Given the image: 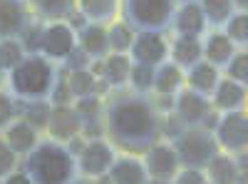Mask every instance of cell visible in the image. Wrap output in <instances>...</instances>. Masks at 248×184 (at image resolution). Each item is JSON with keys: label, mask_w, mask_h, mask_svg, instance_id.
Listing matches in <instances>:
<instances>
[{"label": "cell", "mask_w": 248, "mask_h": 184, "mask_svg": "<svg viewBox=\"0 0 248 184\" xmlns=\"http://www.w3.org/2000/svg\"><path fill=\"white\" fill-rule=\"evenodd\" d=\"M102 122L112 145L137 157L161 139V112L152 92H134L129 87L112 90L105 100Z\"/></svg>", "instance_id": "cell-1"}, {"label": "cell", "mask_w": 248, "mask_h": 184, "mask_svg": "<svg viewBox=\"0 0 248 184\" xmlns=\"http://www.w3.org/2000/svg\"><path fill=\"white\" fill-rule=\"evenodd\" d=\"M23 169L32 179V184H70L77 172V157L67 150V145L55 139H40L35 150L23 159Z\"/></svg>", "instance_id": "cell-2"}, {"label": "cell", "mask_w": 248, "mask_h": 184, "mask_svg": "<svg viewBox=\"0 0 248 184\" xmlns=\"http://www.w3.org/2000/svg\"><path fill=\"white\" fill-rule=\"evenodd\" d=\"M8 90L20 102H50L52 87L57 83V65L43 55H25L5 75Z\"/></svg>", "instance_id": "cell-3"}, {"label": "cell", "mask_w": 248, "mask_h": 184, "mask_svg": "<svg viewBox=\"0 0 248 184\" xmlns=\"http://www.w3.org/2000/svg\"><path fill=\"white\" fill-rule=\"evenodd\" d=\"M176 5V0H119V15L134 33L167 35Z\"/></svg>", "instance_id": "cell-4"}, {"label": "cell", "mask_w": 248, "mask_h": 184, "mask_svg": "<svg viewBox=\"0 0 248 184\" xmlns=\"http://www.w3.org/2000/svg\"><path fill=\"white\" fill-rule=\"evenodd\" d=\"M171 147L176 152L179 167H191V169H203L209 165V159L221 152L216 145L214 132H209L206 127L196 125V127H184L179 132V137L171 139Z\"/></svg>", "instance_id": "cell-5"}, {"label": "cell", "mask_w": 248, "mask_h": 184, "mask_svg": "<svg viewBox=\"0 0 248 184\" xmlns=\"http://www.w3.org/2000/svg\"><path fill=\"white\" fill-rule=\"evenodd\" d=\"M214 137H216V145H218L221 152H229V154L246 152V145H248V117H246V110L221 112L218 122H216V130H214Z\"/></svg>", "instance_id": "cell-6"}, {"label": "cell", "mask_w": 248, "mask_h": 184, "mask_svg": "<svg viewBox=\"0 0 248 184\" xmlns=\"http://www.w3.org/2000/svg\"><path fill=\"white\" fill-rule=\"evenodd\" d=\"M77 48V33L65 23H45L43 28V40H40V55L47 57L55 65H65V60L72 55Z\"/></svg>", "instance_id": "cell-7"}, {"label": "cell", "mask_w": 248, "mask_h": 184, "mask_svg": "<svg viewBox=\"0 0 248 184\" xmlns=\"http://www.w3.org/2000/svg\"><path fill=\"white\" fill-rule=\"evenodd\" d=\"M117 159V147L107 139H90L82 152L77 154V172L79 177L97 179L102 174H107L112 162Z\"/></svg>", "instance_id": "cell-8"}, {"label": "cell", "mask_w": 248, "mask_h": 184, "mask_svg": "<svg viewBox=\"0 0 248 184\" xmlns=\"http://www.w3.org/2000/svg\"><path fill=\"white\" fill-rule=\"evenodd\" d=\"M134 65L144 67H159L161 63L169 60V43L164 35L156 33H134L132 48L127 52Z\"/></svg>", "instance_id": "cell-9"}, {"label": "cell", "mask_w": 248, "mask_h": 184, "mask_svg": "<svg viewBox=\"0 0 248 184\" xmlns=\"http://www.w3.org/2000/svg\"><path fill=\"white\" fill-rule=\"evenodd\" d=\"M141 162H144V169H147L149 179L171 182L176 177V172L181 169L179 167V159H176V152L171 147V142H164V139H159L156 145H152L147 152H144L141 154Z\"/></svg>", "instance_id": "cell-10"}, {"label": "cell", "mask_w": 248, "mask_h": 184, "mask_svg": "<svg viewBox=\"0 0 248 184\" xmlns=\"http://www.w3.org/2000/svg\"><path fill=\"white\" fill-rule=\"evenodd\" d=\"M214 107H211V100L203 97L189 87H181L176 95H174V115L181 119L184 127H196L201 125V122L206 119V115H209Z\"/></svg>", "instance_id": "cell-11"}, {"label": "cell", "mask_w": 248, "mask_h": 184, "mask_svg": "<svg viewBox=\"0 0 248 184\" xmlns=\"http://www.w3.org/2000/svg\"><path fill=\"white\" fill-rule=\"evenodd\" d=\"M32 20V10L25 0H0V40L23 37Z\"/></svg>", "instance_id": "cell-12"}, {"label": "cell", "mask_w": 248, "mask_h": 184, "mask_svg": "<svg viewBox=\"0 0 248 184\" xmlns=\"http://www.w3.org/2000/svg\"><path fill=\"white\" fill-rule=\"evenodd\" d=\"M79 127H82V122H79V115L72 105H52L47 127H45L50 139L67 145L70 139H75L79 134Z\"/></svg>", "instance_id": "cell-13"}, {"label": "cell", "mask_w": 248, "mask_h": 184, "mask_svg": "<svg viewBox=\"0 0 248 184\" xmlns=\"http://www.w3.org/2000/svg\"><path fill=\"white\" fill-rule=\"evenodd\" d=\"M201 55L209 65H214L216 70H223L229 65V60L236 55V45L226 37L223 30H211L201 37Z\"/></svg>", "instance_id": "cell-14"}, {"label": "cell", "mask_w": 248, "mask_h": 184, "mask_svg": "<svg viewBox=\"0 0 248 184\" xmlns=\"http://www.w3.org/2000/svg\"><path fill=\"white\" fill-rule=\"evenodd\" d=\"M0 134H3V139L8 142V147H10L20 159H25V157L35 150V145L40 142V130H35L32 125H28L23 117H17L13 125H8Z\"/></svg>", "instance_id": "cell-15"}, {"label": "cell", "mask_w": 248, "mask_h": 184, "mask_svg": "<svg viewBox=\"0 0 248 184\" xmlns=\"http://www.w3.org/2000/svg\"><path fill=\"white\" fill-rule=\"evenodd\" d=\"M171 28L176 35H184V37H203L209 33L199 3H179L174 20H171Z\"/></svg>", "instance_id": "cell-16"}, {"label": "cell", "mask_w": 248, "mask_h": 184, "mask_svg": "<svg viewBox=\"0 0 248 184\" xmlns=\"http://www.w3.org/2000/svg\"><path fill=\"white\" fill-rule=\"evenodd\" d=\"M107 174L112 184H149V174L144 169V162L137 154H117Z\"/></svg>", "instance_id": "cell-17"}, {"label": "cell", "mask_w": 248, "mask_h": 184, "mask_svg": "<svg viewBox=\"0 0 248 184\" xmlns=\"http://www.w3.org/2000/svg\"><path fill=\"white\" fill-rule=\"evenodd\" d=\"M211 100V107L216 112H233V110H246V85L233 83V80L223 77L218 80V85L214 90Z\"/></svg>", "instance_id": "cell-18"}, {"label": "cell", "mask_w": 248, "mask_h": 184, "mask_svg": "<svg viewBox=\"0 0 248 184\" xmlns=\"http://www.w3.org/2000/svg\"><path fill=\"white\" fill-rule=\"evenodd\" d=\"M203 177H206L209 184H238V182H246V177L236 167L233 154H229V152H216L209 159V165L203 167Z\"/></svg>", "instance_id": "cell-19"}, {"label": "cell", "mask_w": 248, "mask_h": 184, "mask_svg": "<svg viewBox=\"0 0 248 184\" xmlns=\"http://www.w3.org/2000/svg\"><path fill=\"white\" fill-rule=\"evenodd\" d=\"M221 80V70H216L214 65H209L206 60H199L196 65H191L189 70H184V85L203 95V97H211L216 85Z\"/></svg>", "instance_id": "cell-20"}, {"label": "cell", "mask_w": 248, "mask_h": 184, "mask_svg": "<svg viewBox=\"0 0 248 184\" xmlns=\"http://www.w3.org/2000/svg\"><path fill=\"white\" fill-rule=\"evenodd\" d=\"M77 45L87 52L90 60H105L109 55V40H107V25L87 23L82 30H77Z\"/></svg>", "instance_id": "cell-21"}, {"label": "cell", "mask_w": 248, "mask_h": 184, "mask_svg": "<svg viewBox=\"0 0 248 184\" xmlns=\"http://www.w3.org/2000/svg\"><path fill=\"white\" fill-rule=\"evenodd\" d=\"M169 60L181 70H189L191 65H196L199 60H203V55H201V37L174 35V40L169 43Z\"/></svg>", "instance_id": "cell-22"}, {"label": "cell", "mask_w": 248, "mask_h": 184, "mask_svg": "<svg viewBox=\"0 0 248 184\" xmlns=\"http://www.w3.org/2000/svg\"><path fill=\"white\" fill-rule=\"evenodd\" d=\"M28 5L32 10V17L40 23H60L75 13L77 0H30Z\"/></svg>", "instance_id": "cell-23"}, {"label": "cell", "mask_w": 248, "mask_h": 184, "mask_svg": "<svg viewBox=\"0 0 248 184\" xmlns=\"http://www.w3.org/2000/svg\"><path fill=\"white\" fill-rule=\"evenodd\" d=\"M77 10L87 23L109 25L119 15V0H77Z\"/></svg>", "instance_id": "cell-24"}, {"label": "cell", "mask_w": 248, "mask_h": 184, "mask_svg": "<svg viewBox=\"0 0 248 184\" xmlns=\"http://www.w3.org/2000/svg\"><path fill=\"white\" fill-rule=\"evenodd\" d=\"M129 72H132V57L127 52H109L105 57V72H102V80H105L112 90L127 87Z\"/></svg>", "instance_id": "cell-25"}, {"label": "cell", "mask_w": 248, "mask_h": 184, "mask_svg": "<svg viewBox=\"0 0 248 184\" xmlns=\"http://www.w3.org/2000/svg\"><path fill=\"white\" fill-rule=\"evenodd\" d=\"M181 87H184V70L176 67L171 60L154 67V85H152L154 95H176Z\"/></svg>", "instance_id": "cell-26"}, {"label": "cell", "mask_w": 248, "mask_h": 184, "mask_svg": "<svg viewBox=\"0 0 248 184\" xmlns=\"http://www.w3.org/2000/svg\"><path fill=\"white\" fill-rule=\"evenodd\" d=\"M199 8L203 13V20H206V28L209 30H221L226 25V20L236 13L231 0H199Z\"/></svg>", "instance_id": "cell-27"}, {"label": "cell", "mask_w": 248, "mask_h": 184, "mask_svg": "<svg viewBox=\"0 0 248 184\" xmlns=\"http://www.w3.org/2000/svg\"><path fill=\"white\" fill-rule=\"evenodd\" d=\"M107 40H109V52H129L132 40H134V30L119 17V20L107 25Z\"/></svg>", "instance_id": "cell-28"}, {"label": "cell", "mask_w": 248, "mask_h": 184, "mask_svg": "<svg viewBox=\"0 0 248 184\" xmlns=\"http://www.w3.org/2000/svg\"><path fill=\"white\" fill-rule=\"evenodd\" d=\"M50 110H52V105L47 100L45 102H20V117H23L28 125H32L35 130H40V132L47 127Z\"/></svg>", "instance_id": "cell-29"}, {"label": "cell", "mask_w": 248, "mask_h": 184, "mask_svg": "<svg viewBox=\"0 0 248 184\" xmlns=\"http://www.w3.org/2000/svg\"><path fill=\"white\" fill-rule=\"evenodd\" d=\"M221 30L236 45V50H246V43H248V15L246 13H233Z\"/></svg>", "instance_id": "cell-30"}, {"label": "cell", "mask_w": 248, "mask_h": 184, "mask_svg": "<svg viewBox=\"0 0 248 184\" xmlns=\"http://www.w3.org/2000/svg\"><path fill=\"white\" fill-rule=\"evenodd\" d=\"M28 52L23 48V43H20V37H8V40H0V70H3L5 75L23 60Z\"/></svg>", "instance_id": "cell-31"}, {"label": "cell", "mask_w": 248, "mask_h": 184, "mask_svg": "<svg viewBox=\"0 0 248 184\" xmlns=\"http://www.w3.org/2000/svg\"><path fill=\"white\" fill-rule=\"evenodd\" d=\"M94 83H97V77L90 70H67V85L75 100L94 95Z\"/></svg>", "instance_id": "cell-32"}, {"label": "cell", "mask_w": 248, "mask_h": 184, "mask_svg": "<svg viewBox=\"0 0 248 184\" xmlns=\"http://www.w3.org/2000/svg\"><path fill=\"white\" fill-rule=\"evenodd\" d=\"M72 107L77 110L79 122H94V119H102V112H105V102H102L97 95H90V97L75 100Z\"/></svg>", "instance_id": "cell-33"}, {"label": "cell", "mask_w": 248, "mask_h": 184, "mask_svg": "<svg viewBox=\"0 0 248 184\" xmlns=\"http://www.w3.org/2000/svg\"><path fill=\"white\" fill-rule=\"evenodd\" d=\"M221 75L233 80V83L246 85V80H248V55H246V50H236V55L229 60V65L221 70Z\"/></svg>", "instance_id": "cell-34"}, {"label": "cell", "mask_w": 248, "mask_h": 184, "mask_svg": "<svg viewBox=\"0 0 248 184\" xmlns=\"http://www.w3.org/2000/svg\"><path fill=\"white\" fill-rule=\"evenodd\" d=\"M20 117V100L10 95V90L0 87V132Z\"/></svg>", "instance_id": "cell-35"}, {"label": "cell", "mask_w": 248, "mask_h": 184, "mask_svg": "<svg viewBox=\"0 0 248 184\" xmlns=\"http://www.w3.org/2000/svg\"><path fill=\"white\" fill-rule=\"evenodd\" d=\"M127 85H129V90H134V92H152V85H154V67H144V65H134V63H132V72H129Z\"/></svg>", "instance_id": "cell-36"}, {"label": "cell", "mask_w": 248, "mask_h": 184, "mask_svg": "<svg viewBox=\"0 0 248 184\" xmlns=\"http://www.w3.org/2000/svg\"><path fill=\"white\" fill-rule=\"evenodd\" d=\"M43 28H45V23H40V20H32V23L28 25V30L23 33V37H20V43H23V48H25L28 55H37V52H40Z\"/></svg>", "instance_id": "cell-37"}, {"label": "cell", "mask_w": 248, "mask_h": 184, "mask_svg": "<svg viewBox=\"0 0 248 184\" xmlns=\"http://www.w3.org/2000/svg\"><path fill=\"white\" fill-rule=\"evenodd\" d=\"M17 162H20V157L8 147V142L3 139V134H0V179H5L8 174H13L17 169Z\"/></svg>", "instance_id": "cell-38"}, {"label": "cell", "mask_w": 248, "mask_h": 184, "mask_svg": "<svg viewBox=\"0 0 248 184\" xmlns=\"http://www.w3.org/2000/svg\"><path fill=\"white\" fill-rule=\"evenodd\" d=\"M184 130L181 119L174 112H164L161 115V139L164 142H171L174 137H179V132Z\"/></svg>", "instance_id": "cell-39"}, {"label": "cell", "mask_w": 248, "mask_h": 184, "mask_svg": "<svg viewBox=\"0 0 248 184\" xmlns=\"http://www.w3.org/2000/svg\"><path fill=\"white\" fill-rule=\"evenodd\" d=\"M203 182H206L203 169H191V167H181L171 179V184H203Z\"/></svg>", "instance_id": "cell-40"}, {"label": "cell", "mask_w": 248, "mask_h": 184, "mask_svg": "<svg viewBox=\"0 0 248 184\" xmlns=\"http://www.w3.org/2000/svg\"><path fill=\"white\" fill-rule=\"evenodd\" d=\"M90 63H92V60L87 57V52L77 45V48L72 50V55L65 60V67H67V70H87Z\"/></svg>", "instance_id": "cell-41"}, {"label": "cell", "mask_w": 248, "mask_h": 184, "mask_svg": "<svg viewBox=\"0 0 248 184\" xmlns=\"http://www.w3.org/2000/svg\"><path fill=\"white\" fill-rule=\"evenodd\" d=\"M3 184H32V179L28 177V172L20 167V169H15L13 174H8L5 179H3Z\"/></svg>", "instance_id": "cell-42"}, {"label": "cell", "mask_w": 248, "mask_h": 184, "mask_svg": "<svg viewBox=\"0 0 248 184\" xmlns=\"http://www.w3.org/2000/svg\"><path fill=\"white\" fill-rule=\"evenodd\" d=\"M87 70H90V72H92V75L99 80V77H102V72H105V60H92Z\"/></svg>", "instance_id": "cell-43"}, {"label": "cell", "mask_w": 248, "mask_h": 184, "mask_svg": "<svg viewBox=\"0 0 248 184\" xmlns=\"http://www.w3.org/2000/svg\"><path fill=\"white\" fill-rule=\"evenodd\" d=\"M231 3H233L236 13H246V8H248V0H231Z\"/></svg>", "instance_id": "cell-44"}, {"label": "cell", "mask_w": 248, "mask_h": 184, "mask_svg": "<svg viewBox=\"0 0 248 184\" xmlns=\"http://www.w3.org/2000/svg\"><path fill=\"white\" fill-rule=\"evenodd\" d=\"M70 184H94V179H87V177H79V174H77Z\"/></svg>", "instance_id": "cell-45"}, {"label": "cell", "mask_w": 248, "mask_h": 184, "mask_svg": "<svg viewBox=\"0 0 248 184\" xmlns=\"http://www.w3.org/2000/svg\"><path fill=\"white\" fill-rule=\"evenodd\" d=\"M94 184H112V179H109V174H102L94 179Z\"/></svg>", "instance_id": "cell-46"}, {"label": "cell", "mask_w": 248, "mask_h": 184, "mask_svg": "<svg viewBox=\"0 0 248 184\" xmlns=\"http://www.w3.org/2000/svg\"><path fill=\"white\" fill-rule=\"evenodd\" d=\"M149 184H171V182H164V179H149Z\"/></svg>", "instance_id": "cell-47"}, {"label": "cell", "mask_w": 248, "mask_h": 184, "mask_svg": "<svg viewBox=\"0 0 248 184\" xmlns=\"http://www.w3.org/2000/svg\"><path fill=\"white\" fill-rule=\"evenodd\" d=\"M3 83H5V72L0 70V87H3Z\"/></svg>", "instance_id": "cell-48"}, {"label": "cell", "mask_w": 248, "mask_h": 184, "mask_svg": "<svg viewBox=\"0 0 248 184\" xmlns=\"http://www.w3.org/2000/svg\"><path fill=\"white\" fill-rule=\"evenodd\" d=\"M176 3H199V0H176Z\"/></svg>", "instance_id": "cell-49"}, {"label": "cell", "mask_w": 248, "mask_h": 184, "mask_svg": "<svg viewBox=\"0 0 248 184\" xmlns=\"http://www.w3.org/2000/svg\"><path fill=\"white\" fill-rule=\"evenodd\" d=\"M238 184H246V182H238Z\"/></svg>", "instance_id": "cell-50"}, {"label": "cell", "mask_w": 248, "mask_h": 184, "mask_svg": "<svg viewBox=\"0 0 248 184\" xmlns=\"http://www.w3.org/2000/svg\"><path fill=\"white\" fill-rule=\"evenodd\" d=\"M25 3H30V0H25Z\"/></svg>", "instance_id": "cell-51"}, {"label": "cell", "mask_w": 248, "mask_h": 184, "mask_svg": "<svg viewBox=\"0 0 248 184\" xmlns=\"http://www.w3.org/2000/svg\"><path fill=\"white\" fill-rule=\"evenodd\" d=\"M0 184H3V179H0Z\"/></svg>", "instance_id": "cell-52"}, {"label": "cell", "mask_w": 248, "mask_h": 184, "mask_svg": "<svg viewBox=\"0 0 248 184\" xmlns=\"http://www.w3.org/2000/svg\"><path fill=\"white\" fill-rule=\"evenodd\" d=\"M203 184H209V182H203Z\"/></svg>", "instance_id": "cell-53"}]
</instances>
